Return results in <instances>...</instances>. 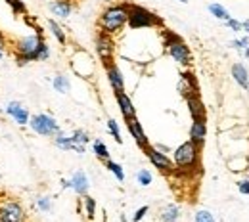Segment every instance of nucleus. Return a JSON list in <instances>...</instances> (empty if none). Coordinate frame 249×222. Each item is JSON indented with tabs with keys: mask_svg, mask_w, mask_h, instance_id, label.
Wrapping results in <instances>:
<instances>
[{
	"mask_svg": "<svg viewBox=\"0 0 249 222\" xmlns=\"http://www.w3.org/2000/svg\"><path fill=\"white\" fill-rule=\"evenodd\" d=\"M35 203H36V207H38L40 211H44V213H48V211L52 209V201H50V197H46V195H38V197L35 199Z\"/></svg>",
	"mask_w": 249,
	"mask_h": 222,
	"instance_id": "nucleus-32",
	"label": "nucleus"
},
{
	"mask_svg": "<svg viewBox=\"0 0 249 222\" xmlns=\"http://www.w3.org/2000/svg\"><path fill=\"white\" fill-rule=\"evenodd\" d=\"M12 8H14V12L16 14H25V4L21 2V0H6Z\"/></svg>",
	"mask_w": 249,
	"mask_h": 222,
	"instance_id": "nucleus-35",
	"label": "nucleus"
},
{
	"mask_svg": "<svg viewBox=\"0 0 249 222\" xmlns=\"http://www.w3.org/2000/svg\"><path fill=\"white\" fill-rule=\"evenodd\" d=\"M144 152H146V157L150 159V163L156 167L159 172H163V174H171V172H175V163H173V159L169 157L167 154H163V152L156 150L154 146L144 148Z\"/></svg>",
	"mask_w": 249,
	"mask_h": 222,
	"instance_id": "nucleus-8",
	"label": "nucleus"
},
{
	"mask_svg": "<svg viewBox=\"0 0 249 222\" xmlns=\"http://www.w3.org/2000/svg\"><path fill=\"white\" fill-rule=\"evenodd\" d=\"M25 209L16 199H4L0 203V222H23Z\"/></svg>",
	"mask_w": 249,
	"mask_h": 222,
	"instance_id": "nucleus-7",
	"label": "nucleus"
},
{
	"mask_svg": "<svg viewBox=\"0 0 249 222\" xmlns=\"http://www.w3.org/2000/svg\"><path fill=\"white\" fill-rule=\"evenodd\" d=\"M238 190H240V193H244V195H249V180H240L238 182Z\"/></svg>",
	"mask_w": 249,
	"mask_h": 222,
	"instance_id": "nucleus-37",
	"label": "nucleus"
},
{
	"mask_svg": "<svg viewBox=\"0 0 249 222\" xmlns=\"http://www.w3.org/2000/svg\"><path fill=\"white\" fill-rule=\"evenodd\" d=\"M178 92L188 98L192 94H197V85H196V79L192 73H182L180 81H178Z\"/></svg>",
	"mask_w": 249,
	"mask_h": 222,
	"instance_id": "nucleus-19",
	"label": "nucleus"
},
{
	"mask_svg": "<svg viewBox=\"0 0 249 222\" xmlns=\"http://www.w3.org/2000/svg\"><path fill=\"white\" fill-rule=\"evenodd\" d=\"M199 154H201V148L197 144H194L192 140H186L173 152V163H175V167L184 169V171L196 169L199 165Z\"/></svg>",
	"mask_w": 249,
	"mask_h": 222,
	"instance_id": "nucleus-3",
	"label": "nucleus"
},
{
	"mask_svg": "<svg viewBox=\"0 0 249 222\" xmlns=\"http://www.w3.org/2000/svg\"><path fill=\"white\" fill-rule=\"evenodd\" d=\"M0 60H2V50H0Z\"/></svg>",
	"mask_w": 249,
	"mask_h": 222,
	"instance_id": "nucleus-42",
	"label": "nucleus"
},
{
	"mask_svg": "<svg viewBox=\"0 0 249 222\" xmlns=\"http://www.w3.org/2000/svg\"><path fill=\"white\" fill-rule=\"evenodd\" d=\"M126 25L130 29H146V27L161 25V19L154 12H150V10L142 8V6L128 4V21H126Z\"/></svg>",
	"mask_w": 249,
	"mask_h": 222,
	"instance_id": "nucleus-5",
	"label": "nucleus"
},
{
	"mask_svg": "<svg viewBox=\"0 0 249 222\" xmlns=\"http://www.w3.org/2000/svg\"><path fill=\"white\" fill-rule=\"evenodd\" d=\"M107 130H109V134L113 136V140H115L117 144L123 142V138H121V130H119V123H117L115 119H109V121H107Z\"/></svg>",
	"mask_w": 249,
	"mask_h": 222,
	"instance_id": "nucleus-30",
	"label": "nucleus"
},
{
	"mask_svg": "<svg viewBox=\"0 0 249 222\" xmlns=\"http://www.w3.org/2000/svg\"><path fill=\"white\" fill-rule=\"evenodd\" d=\"M178 2H182V4H186V2H188V0H178Z\"/></svg>",
	"mask_w": 249,
	"mask_h": 222,
	"instance_id": "nucleus-41",
	"label": "nucleus"
},
{
	"mask_svg": "<svg viewBox=\"0 0 249 222\" xmlns=\"http://www.w3.org/2000/svg\"><path fill=\"white\" fill-rule=\"evenodd\" d=\"M106 75H107V83L109 86L113 88V92H124V79H123V73L121 69L115 65V62L111 64H106Z\"/></svg>",
	"mask_w": 249,
	"mask_h": 222,
	"instance_id": "nucleus-11",
	"label": "nucleus"
},
{
	"mask_svg": "<svg viewBox=\"0 0 249 222\" xmlns=\"http://www.w3.org/2000/svg\"><path fill=\"white\" fill-rule=\"evenodd\" d=\"M224 23H226V27H228L230 31H234V33H240V31H242V21H238V19H234V17L226 19Z\"/></svg>",
	"mask_w": 249,
	"mask_h": 222,
	"instance_id": "nucleus-34",
	"label": "nucleus"
},
{
	"mask_svg": "<svg viewBox=\"0 0 249 222\" xmlns=\"http://www.w3.org/2000/svg\"><path fill=\"white\" fill-rule=\"evenodd\" d=\"M126 128H128V132H130V136L134 138V142L138 144V148H148L150 146V140H148V136H146V132H144V128L140 125V121L136 119V117H130V119H126Z\"/></svg>",
	"mask_w": 249,
	"mask_h": 222,
	"instance_id": "nucleus-12",
	"label": "nucleus"
},
{
	"mask_svg": "<svg viewBox=\"0 0 249 222\" xmlns=\"http://www.w3.org/2000/svg\"><path fill=\"white\" fill-rule=\"evenodd\" d=\"M205 138H207V125H205V121H194L192 127H190V140L201 148L205 144Z\"/></svg>",
	"mask_w": 249,
	"mask_h": 222,
	"instance_id": "nucleus-17",
	"label": "nucleus"
},
{
	"mask_svg": "<svg viewBox=\"0 0 249 222\" xmlns=\"http://www.w3.org/2000/svg\"><path fill=\"white\" fill-rule=\"evenodd\" d=\"M128 21V4L119 2V4H109L98 17V27L100 33H106L109 36L117 34Z\"/></svg>",
	"mask_w": 249,
	"mask_h": 222,
	"instance_id": "nucleus-2",
	"label": "nucleus"
},
{
	"mask_svg": "<svg viewBox=\"0 0 249 222\" xmlns=\"http://www.w3.org/2000/svg\"><path fill=\"white\" fill-rule=\"evenodd\" d=\"M244 54H246V58H249V48H246V50H244Z\"/></svg>",
	"mask_w": 249,
	"mask_h": 222,
	"instance_id": "nucleus-39",
	"label": "nucleus"
},
{
	"mask_svg": "<svg viewBox=\"0 0 249 222\" xmlns=\"http://www.w3.org/2000/svg\"><path fill=\"white\" fill-rule=\"evenodd\" d=\"M186 103H188V111L192 115V121H205L207 119V109H205V105H203L199 94L188 96Z\"/></svg>",
	"mask_w": 249,
	"mask_h": 222,
	"instance_id": "nucleus-13",
	"label": "nucleus"
},
{
	"mask_svg": "<svg viewBox=\"0 0 249 222\" xmlns=\"http://www.w3.org/2000/svg\"><path fill=\"white\" fill-rule=\"evenodd\" d=\"M16 62L18 65H25L29 62H46L50 58V46L42 38L40 33L23 36L16 44Z\"/></svg>",
	"mask_w": 249,
	"mask_h": 222,
	"instance_id": "nucleus-1",
	"label": "nucleus"
},
{
	"mask_svg": "<svg viewBox=\"0 0 249 222\" xmlns=\"http://www.w3.org/2000/svg\"><path fill=\"white\" fill-rule=\"evenodd\" d=\"M104 165H106V169H107V171H109V172H111L119 182H124V171L119 163H115V161L107 159V161H104Z\"/></svg>",
	"mask_w": 249,
	"mask_h": 222,
	"instance_id": "nucleus-26",
	"label": "nucleus"
},
{
	"mask_svg": "<svg viewBox=\"0 0 249 222\" xmlns=\"http://www.w3.org/2000/svg\"><path fill=\"white\" fill-rule=\"evenodd\" d=\"M52 86H54V90L56 92H60V94H67L69 92V88H71V83H69V79L65 77V75H56L54 79H52Z\"/></svg>",
	"mask_w": 249,
	"mask_h": 222,
	"instance_id": "nucleus-23",
	"label": "nucleus"
},
{
	"mask_svg": "<svg viewBox=\"0 0 249 222\" xmlns=\"http://www.w3.org/2000/svg\"><path fill=\"white\" fill-rule=\"evenodd\" d=\"M83 205H85V213H87V219H89V221H92L94 215H96V201H94L92 197L87 193V195H83Z\"/></svg>",
	"mask_w": 249,
	"mask_h": 222,
	"instance_id": "nucleus-28",
	"label": "nucleus"
},
{
	"mask_svg": "<svg viewBox=\"0 0 249 222\" xmlns=\"http://www.w3.org/2000/svg\"><path fill=\"white\" fill-rule=\"evenodd\" d=\"M48 29L52 33V36L60 42V44H65L67 42V36H65V31H63V27L58 23V21H54V19H50L48 21Z\"/></svg>",
	"mask_w": 249,
	"mask_h": 222,
	"instance_id": "nucleus-25",
	"label": "nucleus"
},
{
	"mask_svg": "<svg viewBox=\"0 0 249 222\" xmlns=\"http://www.w3.org/2000/svg\"><path fill=\"white\" fill-rule=\"evenodd\" d=\"M96 52L100 56V60L106 64H111L113 62V56H115V42L109 34L106 33H98L96 36Z\"/></svg>",
	"mask_w": 249,
	"mask_h": 222,
	"instance_id": "nucleus-9",
	"label": "nucleus"
},
{
	"mask_svg": "<svg viewBox=\"0 0 249 222\" xmlns=\"http://www.w3.org/2000/svg\"><path fill=\"white\" fill-rule=\"evenodd\" d=\"M230 46L236 48V50H240V52H244L246 48H249V34H246L244 38H234V40L230 42Z\"/></svg>",
	"mask_w": 249,
	"mask_h": 222,
	"instance_id": "nucleus-33",
	"label": "nucleus"
},
{
	"mask_svg": "<svg viewBox=\"0 0 249 222\" xmlns=\"http://www.w3.org/2000/svg\"><path fill=\"white\" fill-rule=\"evenodd\" d=\"M136 180H138L140 186H150L152 180H154V176H152V172H150L148 169H140V171L136 172Z\"/></svg>",
	"mask_w": 249,
	"mask_h": 222,
	"instance_id": "nucleus-29",
	"label": "nucleus"
},
{
	"mask_svg": "<svg viewBox=\"0 0 249 222\" xmlns=\"http://www.w3.org/2000/svg\"><path fill=\"white\" fill-rule=\"evenodd\" d=\"M92 150H94V154H96V157L100 159V161H107V159H109V150H107V146H106L102 140H94Z\"/></svg>",
	"mask_w": 249,
	"mask_h": 222,
	"instance_id": "nucleus-27",
	"label": "nucleus"
},
{
	"mask_svg": "<svg viewBox=\"0 0 249 222\" xmlns=\"http://www.w3.org/2000/svg\"><path fill=\"white\" fill-rule=\"evenodd\" d=\"M4 111H6V115H10L18 125H21V127H25L27 123H29V109L21 103V102H8V105L4 107Z\"/></svg>",
	"mask_w": 249,
	"mask_h": 222,
	"instance_id": "nucleus-10",
	"label": "nucleus"
},
{
	"mask_svg": "<svg viewBox=\"0 0 249 222\" xmlns=\"http://www.w3.org/2000/svg\"><path fill=\"white\" fill-rule=\"evenodd\" d=\"M180 207L175 205V203H169L165 205L163 209H159V215H157V221L159 222H180Z\"/></svg>",
	"mask_w": 249,
	"mask_h": 222,
	"instance_id": "nucleus-18",
	"label": "nucleus"
},
{
	"mask_svg": "<svg viewBox=\"0 0 249 222\" xmlns=\"http://www.w3.org/2000/svg\"><path fill=\"white\" fill-rule=\"evenodd\" d=\"M115 100H117V105L121 109V115L124 117V121L130 119V117H136V107H134L130 96L126 92H115Z\"/></svg>",
	"mask_w": 249,
	"mask_h": 222,
	"instance_id": "nucleus-15",
	"label": "nucleus"
},
{
	"mask_svg": "<svg viewBox=\"0 0 249 222\" xmlns=\"http://www.w3.org/2000/svg\"><path fill=\"white\" fill-rule=\"evenodd\" d=\"M69 184H71V190L75 191L77 195H87L89 188H90V182H89V176H87L85 171L73 172V176L69 178Z\"/></svg>",
	"mask_w": 249,
	"mask_h": 222,
	"instance_id": "nucleus-14",
	"label": "nucleus"
},
{
	"mask_svg": "<svg viewBox=\"0 0 249 222\" xmlns=\"http://www.w3.org/2000/svg\"><path fill=\"white\" fill-rule=\"evenodd\" d=\"M207 10H209V14L213 16V17H217L220 21H226V19H230L232 16H230V12L222 6V4H209L207 6Z\"/></svg>",
	"mask_w": 249,
	"mask_h": 222,
	"instance_id": "nucleus-24",
	"label": "nucleus"
},
{
	"mask_svg": "<svg viewBox=\"0 0 249 222\" xmlns=\"http://www.w3.org/2000/svg\"><path fill=\"white\" fill-rule=\"evenodd\" d=\"M194 222H215V217H213L211 211L199 209V211H196V215H194Z\"/></svg>",
	"mask_w": 249,
	"mask_h": 222,
	"instance_id": "nucleus-31",
	"label": "nucleus"
},
{
	"mask_svg": "<svg viewBox=\"0 0 249 222\" xmlns=\"http://www.w3.org/2000/svg\"><path fill=\"white\" fill-rule=\"evenodd\" d=\"M242 31H246L249 34V19H244V21H242Z\"/></svg>",
	"mask_w": 249,
	"mask_h": 222,
	"instance_id": "nucleus-38",
	"label": "nucleus"
},
{
	"mask_svg": "<svg viewBox=\"0 0 249 222\" xmlns=\"http://www.w3.org/2000/svg\"><path fill=\"white\" fill-rule=\"evenodd\" d=\"M54 144L60 148V150H65V152H73V142H71V136L65 134L62 128L54 134Z\"/></svg>",
	"mask_w": 249,
	"mask_h": 222,
	"instance_id": "nucleus-22",
	"label": "nucleus"
},
{
	"mask_svg": "<svg viewBox=\"0 0 249 222\" xmlns=\"http://www.w3.org/2000/svg\"><path fill=\"white\" fill-rule=\"evenodd\" d=\"M0 44H4V36L2 34H0Z\"/></svg>",
	"mask_w": 249,
	"mask_h": 222,
	"instance_id": "nucleus-40",
	"label": "nucleus"
},
{
	"mask_svg": "<svg viewBox=\"0 0 249 222\" xmlns=\"http://www.w3.org/2000/svg\"><path fill=\"white\" fill-rule=\"evenodd\" d=\"M165 48L169 52V56L182 67H188L192 64V52L188 48V44L178 36V34H173V33H167L165 34Z\"/></svg>",
	"mask_w": 249,
	"mask_h": 222,
	"instance_id": "nucleus-4",
	"label": "nucleus"
},
{
	"mask_svg": "<svg viewBox=\"0 0 249 222\" xmlns=\"http://www.w3.org/2000/svg\"><path fill=\"white\" fill-rule=\"evenodd\" d=\"M71 142H73V152H77V154H87V144L90 142V136H89V132L87 130H83V128H77V130H73L71 134Z\"/></svg>",
	"mask_w": 249,
	"mask_h": 222,
	"instance_id": "nucleus-16",
	"label": "nucleus"
},
{
	"mask_svg": "<svg viewBox=\"0 0 249 222\" xmlns=\"http://www.w3.org/2000/svg\"><path fill=\"white\" fill-rule=\"evenodd\" d=\"M232 77H234V81H236L244 90H248L249 88V73H248V69H246V65L244 64L232 65Z\"/></svg>",
	"mask_w": 249,
	"mask_h": 222,
	"instance_id": "nucleus-21",
	"label": "nucleus"
},
{
	"mask_svg": "<svg viewBox=\"0 0 249 222\" xmlns=\"http://www.w3.org/2000/svg\"><path fill=\"white\" fill-rule=\"evenodd\" d=\"M148 211H150V207H148V205L140 207V209H138V211L132 215V222H140L142 219H144V217H146V215H148Z\"/></svg>",
	"mask_w": 249,
	"mask_h": 222,
	"instance_id": "nucleus-36",
	"label": "nucleus"
},
{
	"mask_svg": "<svg viewBox=\"0 0 249 222\" xmlns=\"http://www.w3.org/2000/svg\"><path fill=\"white\" fill-rule=\"evenodd\" d=\"M48 8H50V12L54 14V16H58V17H69L71 16V12H73V4L69 2V0H52L50 4H48Z\"/></svg>",
	"mask_w": 249,
	"mask_h": 222,
	"instance_id": "nucleus-20",
	"label": "nucleus"
},
{
	"mask_svg": "<svg viewBox=\"0 0 249 222\" xmlns=\"http://www.w3.org/2000/svg\"><path fill=\"white\" fill-rule=\"evenodd\" d=\"M27 125L31 127L33 132H36V134H40V136H54V134L60 130L58 121H56L52 115H48V113H36V115H31Z\"/></svg>",
	"mask_w": 249,
	"mask_h": 222,
	"instance_id": "nucleus-6",
	"label": "nucleus"
}]
</instances>
